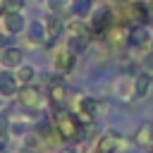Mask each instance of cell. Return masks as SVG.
I'll return each mask as SVG.
<instances>
[{
    "mask_svg": "<svg viewBox=\"0 0 153 153\" xmlns=\"http://www.w3.org/2000/svg\"><path fill=\"white\" fill-rule=\"evenodd\" d=\"M53 127L57 129V134L65 141H76L84 136V124L79 122V117L69 110H55L53 115Z\"/></svg>",
    "mask_w": 153,
    "mask_h": 153,
    "instance_id": "cell-1",
    "label": "cell"
},
{
    "mask_svg": "<svg viewBox=\"0 0 153 153\" xmlns=\"http://www.w3.org/2000/svg\"><path fill=\"white\" fill-rule=\"evenodd\" d=\"M50 62H53V69H55L57 74H69V72L74 69V65H76V53H74L67 43L55 45Z\"/></svg>",
    "mask_w": 153,
    "mask_h": 153,
    "instance_id": "cell-2",
    "label": "cell"
},
{
    "mask_svg": "<svg viewBox=\"0 0 153 153\" xmlns=\"http://www.w3.org/2000/svg\"><path fill=\"white\" fill-rule=\"evenodd\" d=\"M17 103L24 108V110H29V112H36V110H41V105H43V100H45V96L33 86V84H29V86H19V91H17Z\"/></svg>",
    "mask_w": 153,
    "mask_h": 153,
    "instance_id": "cell-3",
    "label": "cell"
},
{
    "mask_svg": "<svg viewBox=\"0 0 153 153\" xmlns=\"http://www.w3.org/2000/svg\"><path fill=\"white\" fill-rule=\"evenodd\" d=\"M74 115L79 117V122L86 127L91 124L96 117H98V100L91 98V96H79L76 98V105H74Z\"/></svg>",
    "mask_w": 153,
    "mask_h": 153,
    "instance_id": "cell-4",
    "label": "cell"
},
{
    "mask_svg": "<svg viewBox=\"0 0 153 153\" xmlns=\"http://www.w3.org/2000/svg\"><path fill=\"white\" fill-rule=\"evenodd\" d=\"M48 103L55 108V110H62L65 103H67V84L62 76H53L48 81Z\"/></svg>",
    "mask_w": 153,
    "mask_h": 153,
    "instance_id": "cell-5",
    "label": "cell"
},
{
    "mask_svg": "<svg viewBox=\"0 0 153 153\" xmlns=\"http://www.w3.org/2000/svg\"><path fill=\"white\" fill-rule=\"evenodd\" d=\"M127 146V141H124V136L120 134V131H105V134H100V139L96 141V148L100 151V153H120L122 148Z\"/></svg>",
    "mask_w": 153,
    "mask_h": 153,
    "instance_id": "cell-6",
    "label": "cell"
},
{
    "mask_svg": "<svg viewBox=\"0 0 153 153\" xmlns=\"http://www.w3.org/2000/svg\"><path fill=\"white\" fill-rule=\"evenodd\" d=\"M43 26H45V43L48 45H53L62 33H65V19H62V14H48L45 19H43Z\"/></svg>",
    "mask_w": 153,
    "mask_h": 153,
    "instance_id": "cell-7",
    "label": "cell"
},
{
    "mask_svg": "<svg viewBox=\"0 0 153 153\" xmlns=\"http://www.w3.org/2000/svg\"><path fill=\"white\" fill-rule=\"evenodd\" d=\"M19 65H24V53H22V48L10 45V48H2V50H0V67H2V69H17Z\"/></svg>",
    "mask_w": 153,
    "mask_h": 153,
    "instance_id": "cell-8",
    "label": "cell"
},
{
    "mask_svg": "<svg viewBox=\"0 0 153 153\" xmlns=\"http://www.w3.org/2000/svg\"><path fill=\"white\" fill-rule=\"evenodd\" d=\"M2 26L10 36H19L26 29V19L22 17V12H2Z\"/></svg>",
    "mask_w": 153,
    "mask_h": 153,
    "instance_id": "cell-9",
    "label": "cell"
},
{
    "mask_svg": "<svg viewBox=\"0 0 153 153\" xmlns=\"http://www.w3.org/2000/svg\"><path fill=\"white\" fill-rule=\"evenodd\" d=\"M65 33L69 38H88L91 41V26H88L86 19H79V17L65 22Z\"/></svg>",
    "mask_w": 153,
    "mask_h": 153,
    "instance_id": "cell-10",
    "label": "cell"
},
{
    "mask_svg": "<svg viewBox=\"0 0 153 153\" xmlns=\"http://www.w3.org/2000/svg\"><path fill=\"white\" fill-rule=\"evenodd\" d=\"M151 31H148V26L146 24H131L129 26V45H134V48H148V43H151Z\"/></svg>",
    "mask_w": 153,
    "mask_h": 153,
    "instance_id": "cell-11",
    "label": "cell"
},
{
    "mask_svg": "<svg viewBox=\"0 0 153 153\" xmlns=\"http://www.w3.org/2000/svg\"><path fill=\"white\" fill-rule=\"evenodd\" d=\"M19 91V81L12 69H0V98H12Z\"/></svg>",
    "mask_w": 153,
    "mask_h": 153,
    "instance_id": "cell-12",
    "label": "cell"
},
{
    "mask_svg": "<svg viewBox=\"0 0 153 153\" xmlns=\"http://www.w3.org/2000/svg\"><path fill=\"white\" fill-rule=\"evenodd\" d=\"M151 86H153V76H148L146 72H139V74L134 76V98H136V100L146 98L148 91H151Z\"/></svg>",
    "mask_w": 153,
    "mask_h": 153,
    "instance_id": "cell-13",
    "label": "cell"
},
{
    "mask_svg": "<svg viewBox=\"0 0 153 153\" xmlns=\"http://www.w3.org/2000/svg\"><path fill=\"white\" fill-rule=\"evenodd\" d=\"M24 41H26V45H38V43H43V41H45V26H43L41 22H29V31H26Z\"/></svg>",
    "mask_w": 153,
    "mask_h": 153,
    "instance_id": "cell-14",
    "label": "cell"
},
{
    "mask_svg": "<svg viewBox=\"0 0 153 153\" xmlns=\"http://www.w3.org/2000/svg\"><path fill=\"white\" fill-rule=\"evenodd\" d=\"M115 96L122 100L134 98V76H120L115 81Z\"/></svg>",
    "mask_w": 153,
    "mask_h": 153,
    "instance_id": "cell-15",
    "label": "cell"
},
{
    "mask_svg": "<svg viewBox=\"0 0 153 153\" xmlns=\"http://www.w3.org/2000/svg\"><path fill=\"white\" fill-rule=\"evenodd\" d=\"M134 143L141 146V148H148V146L153 143V124H151V122L139 124V129H136V134H134Z\"/></svg>",
    "mask_w": 153,
    "mask_h": 153,
    "instance_id": "cell-16",
    "label": "cell"
},
{
    "mask_svg": "<svg viewBox=\"0 0 153 153\" xmlns=\"http://www.w3.org/2000/svg\"><path fill=\"white\" fill-rule=\"evenodd\" d=\"M69 12H72V17L86 19L93 12V0H69Z\"/></svg>",
    "mask_w": 153,
    "mask_h": 153,
    "instance_id": "cell-17",
    "label": "cell"
},
{
    "mask_svg": "<svg viewBox=\"0 0 153 153\" xmlns=\"http://www.w3.org/2000/svg\"><path fill=\"white\" fill-rule=\"evenodd\" d=\"M14 76H17L19 86H29V84H33V79H36V67H33V65H19L17 72H14Z\"/></svg>",
    "mask_w": 153,
    "mask_h": 153,
    "instance_id": "cell-18",
    "label": "cell"
},
{
    "mask_svg": "<svg viewBox=\"0 0 153 153\" xmlns=\"http://www.w3.org/2000/svg\"><path fill=\"white\" fill-rule=\"evenodd\" d=\"M26 0H0V14L2 12H22Z\"/></svg>",
    "mask_w": 153,
    "mask_h": 153,
    "instance_id": "cell-19",
    "label": "cell"
},
{
    "mask_svg": "<svg viewBox=\"0 0 153 153\" xmlns=\"http://www.w3.org/2000/svg\"><path fill=\"white\" fill-rule=\"evenodd\" d=\"M45 5L53 14H65L67 7H69V0H45Z\"/></svg>",
    "mask_w": 153,
    "mask_h": 153,
    "instance_id": "cell-20",
    "label": "cell"
},
{
    "mask_svg": "<svg viewBox=\"0 0 153 153\" xmlns=\"http://www.w3.org/2000/svg\"><path fill=\"white\" fill-rule=\"evenodd\" d=\"M29 134V124L26 122H17V120H10V136H24Z\"/></svg>",
    "mask_w": 153,
    "mask_h": 153,
    "instance_id": "cell-21",
    "label": "cell"
},
{
    "mask_svg": "<svg viewBox=\"0 0 153 153\" xmlns=\"http://www.w3.org/2000/svg\"><path fill=\"white\" fill-rule=\"evenodd\" d=\"M67 45H69L74 53H81V50L88 45V38H67Z\"/></svg>",
    "mask_w": 153,
    "mask_h": 153,
    "instance_id": "cell-22",
    "label": "cell"
},
{
    "mask_svg": "<svg viewBox=\"0 0 153 153\" xmlns=\"http://www.w3.org/2000/svg\"><path fill=\"white\" fill-rule=\"evenodd\" d=\"M10 136V117L7 115H0V139L5 141Z\"/></svg>",
    "mask_w": 153,
    "mask_h": 153,
    "instance_id": "cell-23",
    "label": "cell"
},
{
    "mask_svg": "<svg viewBox=\"0 0 153 153\" xmlns=\"http://www.w3.org/2000/svg\"><path fill=\"white\" fill-rule=\"evenodd\" d=\"M10 45H12V38H10L7 31H2V33H0V50H2V48H10Z\"/></svg>",
    "mask_w": 153,
    "mask_h": 153,
    "instance_id": "cell-24",
    "label": "cell"
},
{
    "mask_svg": "<svg viewBox=\"0 0 153 153\" xmlns=\"http://www.w3.org/2000/svg\"><path fill=\"white\" fill-rule=\"evenodd\" d=\"M151 57H153V55H148V57L143 60V69H141V72H146L148 76H153V60H151Z\"/></svg>",
    "mask_w": 153,
    "mask_h": 153,
    "instance_id": "cell-25",
    "label": "cell"
},
{
    "mask_svg": "<svg viewBox=\"0 0 153 153\" xmlns=\"http://www.w3.org/2000/svg\"><path fill=\"white\" fill-rule=\"evenodd\" d=\"M57 153H76V151H72V148H62V151H57Z\"/></svg>",
    "mask_w": 153,
    "mask_h": 153,
    "instance_id": "cell-26",
    "label": "cell"
},
{
    "mask_svg": "<svg viewBox=\"0 0 153 153\" xmlns=\"http://www.w3.org/2000/svg\"><path fill=\"white\" fill-rule=\"evenodd\" d=\"M148 50H151V55H153V38H151V43H148Z\"/></svg>",
    "mask_w": 153,
    "mask_h": 153,
    "instance_id": "cell-27",
    "label": "cell"
},
{
    "mask_svg": "<svg viewBox=\"0 0 153 153\" xmlns=\"http://www.w3.org/2000/svg\"><path fill=\"white\" fill-rule=\"evenodd\" d=\"M22 153H36V151H31V148H26V151H22Z\"/></svg>",
    "mask_w": 153,
    "mask_h": 153,
    "instance_id": "cell-28",
    "label": "cell"
},
{
    "mask_svg": "<svg viewBox=\"0 0 153 153\" xmlns=\"http://www.w3.org/2000/svg\"><path fill=\"white\" fill-rule=\"evenodd\" d=\"M2 151H5V148H2V139H0V153H2Z\"/></svg>",
    "mask_w": 153,
    "mask_h": 153,
    "instance_id": "cell-29",
    "label": "cell"
},
{
    "mask_svg": "<svg viewBox=\"0 0 153 153\" xmlns=\"http://www.w3.org/2000/svg\"><path fill=\"white\" fill-rule=\"evenodd\" d=\"M148 153H153V143H151V146H148Z\"/></svg>",
    "mask_w": 153,
    "mask_h": 153,
    "instance_id": "cell-30",
    "label": "cell"
},
{
    "mask_svg": "<svg viewBox=\"0 0 153 153\" xmlns=\"http://www.w3.org/2000/svg\"><path fill=\"white\" fill-rule=\"evenodd\" d=\"M93 153H100V151H98V148H93Z\"/></svg>",
    "mask_w": 153,
    "mask_h": 153,
    "instance_id": "cell-31",
    "label": "cell"
},
{
    "mask_svg": "<svg viewBox=\"0 0 153 153\" xmlns=\"http://www.w3.org/2000/svg\"><path fill=\"white\" fill-rule=\"evenodd\" d=\"M151 14H153V5H151Z\"/></svg>",
    "mask_w": 153,
    "mask_h": 153,
    "instance_id": "cell-32",
    "label": "cell"
},
{
    "mask_svg": "<svg viewBox=\"0 0 153 153\" xmlns=\"http://www.w3.org/2000/svg\"><path fill=\"white\" fill-rule=\"evenodd\" d=\"M2 153H10V151H2Z\"/></svg>",
    "mask_w": 153,
    "mask_h": 153,
    "instance_id": "cell-33",
    "label": "cell"
},
{
    "mask_svg": "<svg viewBox=\"0 0 153 153\" xmlns=\"http://www.w3.org/2000/svg\"><path fill=\"white\" fill-rule=\"evenodd\" d=\"M0 108H2V100H0Z\"/></svg>",
    "mask_w": 153,
    "mask_h": 153,
    "instance_id": "cell-34",
    "label": "cell"
}]
</instances>
